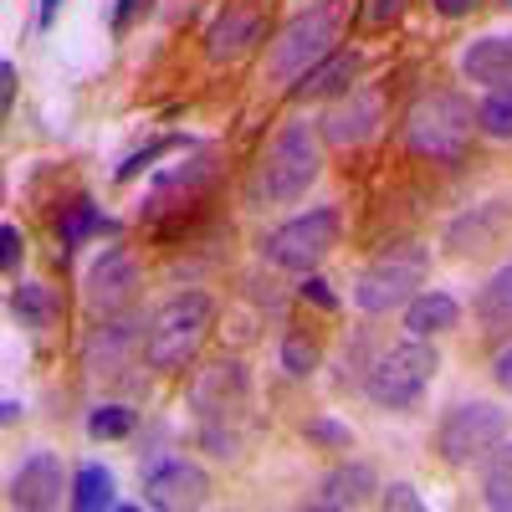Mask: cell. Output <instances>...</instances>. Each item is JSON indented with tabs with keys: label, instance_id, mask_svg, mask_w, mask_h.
Returning a JSON list of instances; mask_svg holds the SVG:
<instances>
[{
	"label": "cell",
	"instance_id": "1",
	"mask_svg": "<svg viewBox=\"0 0 512 512\" xmlns=\"http://www.w3.org/2000/svg\"><path fill=\"white\" fill-rule=\"evenodd\" d=\"M251 400V379L241 369V359H216L210 369L195 374L190 384V410L200 415V441L216 461H236L241 456V436L226 420H236Z\"/></svg>",
	"mask_w": 512,
	"mask_h": 512
},
{
	"label": "cell",
	"instance_id": "2",
	"mask_svg": "<svg viewBox=\"0 0 512 512\" xmlns=\"http://www.w3.org/2000/svg\"><path fill=\"white\" fill-rule=\"evenodd\" d=\"M210 323H216V303L205 292H180L149 318V333H144V364L159 369V374H180L195 364L200 344Z\"/></svg>",
	"mask_w": 512,
	"mask_h": 512
},
{
	"label": "cell",
	"instance_id": "3",
	"mask_svg": "<svg viewBox=\"0 0 512 512\" xmlns=\"http://www.w3.org/2000/svg\"><path fill=\"white\" fill-rule=\"evenodd\" d=\"M216 175H221L216 149H190L180 164H169L164 175L149 185V195H144V205H139V216H144L159 236L185 231L190 216L205 205V195H210V185H216Z\"/></svg>",
	"mask_w": 512,
	"mask_h": 512
},
{
	"label": "cell",
	"instance_id": "4",
	"mask_svg": "<svg viewBox=\"0 0 512 512\" xmlns=\"http://www.w3.org/2000/svg\"><path fill=\"white\" fill-rule=\"evenodd\" d=\"M344 16H349L344 0H318L313 11L292 16V21L267 41V77H272V82H297V77H308V72L333 52L338 31H344Z\"/></svg>",
	"mask_w": 512,
	"mask_h": 512
},
{
	"label": "cell",
	"instance_id": "5",
	"mask_svg": "<svg viewBox=\"0 0 512 512\" xmlns=\"http://www.w3.org/2000/svg\"><path fill=\"white\" fill-rule=\"evenodd\" d=\"M318 139L308 134V123H292L282 128V134L272 139V149L262 154V164H256V175L246 185V195L256 205H292V200H303L308 185L318 180Z\"/></svg>",
	"mask_w": 512,
	"mask_h": 512
},
{
	"label": "cell",
	"instance_id": "6",
	"mask_svg": "<svg viewBox=\"0 0 512 512\" xmlns=\"http://www.w3.org/2000/svg\"><path fill=\"white\" fill-rule=\"evenodd\" d=\"M472 103L456 98V93H425L410 113H405V149L415 159H431V164H461L466 144H472Z\"/></svg>",
	"mask_w": 512,
	"mask_h": 512
},
{
	"label": "cell",
	"instance_id": "7",
	"mask_svg": "<svg viewBox=\"0 0 512 512\" xmlns=\"http://www.w3.org/2000/svg\"><path fill=\"white\" fill-rule=\"evenodd\" d=\"M441 369V354L431 349V338H405L390 354H379L364 374V395L379 405V410H415L425 384L436 379Z\"/></svg>",
	"mask_w": 512,
	"mask_h": 512
},
{
	"label": "cell",
	"instance_id": "8",
	"mask_svg": "<svg viewBox=\"0 0 512 512\" xmlns=\"http://www.w3.org/2000/svg\"><path fill=\"white\" fill-rule=\"evenodd\" d=\"M425 272H431V251L415 246V241H400L390 251H379L374 262L359 272V282H354L359 313H374L379 318V313H390V308H405L410 297L420 292Z\"/></svg>",
	"mask_w": 512,
	"mask_h": 512
},
{
	"label": "cell",
	"instance_id": "9",
	"mask_svg": "<svg viewBox=\"0 0 512 512\" xmlns=\"http://www.w3.org/2000/svg\"><path fill=\"white\" fill-rule=\"evenodd\" d=\"M338 231H344V216H338L333 205H318V210H308V216H292L277 231H267L262 236V256L272 267H282V272H303L308 277L338 246Z\"/></svg>",
	"mask_w": 512,
	"mask_h": 512
},
{
	"label": "cell",
	"instance_id": "10",
	"mask_svg": "<svg viewBox=\"0 0 512 512\" xmlns=\"http://www.w3.org/2000/svg\"><path fill=\"white\" fill-rule=\"evenodd\" d=\"M502 441H507V410L492 400H466V405L446 410L436 425V451L446 466H472V461L492 456Z\"/></svg>",
	"mask_w": 512,
	"mask_h": 512
},
{
	"label": "cell",
	"instance_id": "11",
	"mask_svg": "<svg viewBox=\"0 0 512 512\" xmlns=\"http://www.w3.org/2000/svg\"><path fill=\"white\" fill-rule=\"evenodd\" d=\"M144 502L159 512H185V507H205L210 502V477L205 466H195L180 451H154L144 461Z\"/></svg>",
	"mask_w": 512,
	"mask_h": 512
},
{
	"label": "cell",
	"instance_id": "12",
	"mask_svg": "<svg viewBox=\"0 0 512 512\" xmlns=\"http://www.w3.org/2000/svg\"><path fill=\"white\" fill-rule=\"evenodd\" d=\"M267 6L272 0H226V11L205 31V57L210 62H236L246 47L267 36Z\"/></svg>",
	"mask_w": 512,
	"mask_h": 512
},
{
	"label": "cell",
	"instance_id": "13",
	"mask_svg": "<svg viewBox=\"0 0 512 512\" xmlns=\"http://www.w3.org/2000/svg\"><path fill=\"white\" fill-rule=\"evenodd\" d=\"M139 292V262L128 251H108L103 262L88 272V287H82V303H88L93 318H118Z\"/></svg>",
	"mask_w": 512,
	"mask_h": 512
},
{
	"label": "cell",
	"instance_id": "14",
	"mask_svg": "<svg viewBox=\"0 0 512 512\" xmlns=\"http://www.w3.org/2000/svg\"><path fill=\"white\" fill-rule=\"evenodd\" d=\"M134 349H144L139 344V318H103V328L88 338V349H82V369L93 379H118L134 364Z\"/></svg>",
	"mask_w": 512,
	"mask_h": 512
},
{
	"label": "cell",
	"instance_id": "15",
	"mask_svg": "<svg viewBox=\"0 0 512 512\" xmlns=\"http://www.w3.org/2000/svg\"><path fill=\"white\" fill-rule=\"evenodd\" d=\"M379 492V477H374V466L364 461H349V466H333V472L318 482V492L308 497L313 512H349V507H364L374 502Z\"/></svg>",
	"mask_w": 512,
	"mask_h": 512
},
{
	"label": "cell",
	"instance_id": "16",
	"mask_svg": "<svg viewBox=\"0 0 512 512\" xmlns=\"http://www.w3.org/2000/svg\"><path fill=\"white\" fill-rule=\"evenodd\" d=\"M379 118H384L379 93L359 88V93H349V103H338V108L323 118V139H328V144H338V149H359L364 139H374Z\"/></svg>",
	"mask_w": 512,
	"mask_h": 512
},
{
	"label": "cell",
	"instance_id": "17",
	"mask_svg": "<svg viewBox=\"0 0 512 512\" xmlns=\"http://www.w3.org/2000/svg\"><path fill=\"white\" fill-rule=\"evenodd\" d=\"M11 507H26V512L62 507V461L52 451H36L11 477Z\"/></svg>",
	"mask_w": 512,
	"mask_h": 512
},
{
	"label": "cell",
	"instance_id": "18",
	"mask_svg": "<svg viewBox=\"0 0 512 512\" xmlns=\"http://www.w3.org/2000/svg\"><path fill=\"white\" fill-rule=\"evenodd\" d=\"M461 72L482 88H512V36H482L461 52Z\"/></svg>",
	"mask_w": 512,
	"mask_h": 512
},
{
	"label": "cell",
	"instance_id": "19",
	"mask_svg": "<svg viewBox=\"0 0 512 512\" xmlns=\"http://www.w3.org/2000/svg\"><path fill=\"white\" fill-rule=\"evenodd\" d=\"M359 67H364V62H359L354 47H333L308 77L292 82V93H297V98H333V93H349V82L359 77Z\"/></svg>",
	"mask_w": 512,
	"mask_h": 512
},
{
	"label": "cell",
	"instance_id": "20",
	"mask_svg": "<svg viewBox=\"0 0 512 512\" xmlns=\"http://www.w3.org/2000/svg\"><path fill=\"white\" fill-rule=\"evenodd\" d=\"M456 323H461V303L451 292H415L405 303L410 338H436V333H451Z\"/></svg>",
	"mask_w": 512,
	"mask_h": 512
},
{
	"label": "cell",
	"instance_id": "21",
	"mask_svg": "<svg viewBox=\"0 0 512 512\" xmlns=\"http://www.w3.org/2000/svg\"><path fill=\"white\" fill-rule=\"evenodd\" d=\"M113 236L118 226L103 216V210L88 200V195H77V200H67L62 205V216H57V241H62V256L72 251V246H82V241H88V236Z\"/></svg>",
	"mask_w": 512,
	"mask_h": 512
},
{
	"label": "cell",
	"instance_id": "22",
	"mask_svg": "<svg viewBox=\"0 0 512 512\" xmlns=\"http://www.w3.org/2000/svg\"><path fill=\"white\" fill-rule=\"evenodd\" d=\"M502 226H507V205L497 200V205H487V210H477V216H466V221L451 226V251L482 256V251L497 246V231H502Z\"/></svg>",
	"mask_w": 512,
	"mask_h": 512
},
{
	"label": "cell",
	"instance_id": "23",
	"mask_svg": "<svg viewBox=\"0 0 512 512\" xmlns=\"http://www.w3.org/2000/svg\"><path fill=\"white\" fill-rule=\"evenodd\" d=\"M11 313L26 323V328H52L57 318H62V297H57V287H47V282H21L16 292H11Z\"/></svg>",
	"mask_w": 512,
	"mask_h": 512
},
{
	"label": "cell",
	"instance_id": "24",
	"mask_svg": "<svg viewBox=\"0 0 512 512\" xmlns=\"http://www.w3.org/2000/svg\"><path fill=\"white\" fill-rule=\"evenodd\" d=\"M477 318L487 333H507L512 328V262L492 272V282L477 292Z\"/></svg>",
	"mask_w": 512,
	"mask_h": 512
},
{
	"label": "cell",
	"instance_id": "25",
	"mask_svg": "<svg viewBox=\"0 0 512 512\" xmlns=\"http://www.w3.org/2000/svg\"><path fill=\"white\" fill-rule=\"evenodd\" d=\"M72 507L77 512L113 507V472H108V466H82V472L72 477Z\"/></svg>",
	"mask_w": 512,
	"mask_h": 512
},
{
	"label": "cell",
	"instance_id": "26",
	"mask_svg": "<svg viewBox=\"0 0 512 512\" xmlns=\"http://www.w3.org/2000/svg\"><path fill=\"white\" fill-rule=\"evenodd\" d=\"M482 497H487V507L512 512V441L492 451V461H487V477H482Z\"/></svg>",
	"mask_w": 512,
	"mask_h": 512
},
{
	"label": "cell",
	"instance_id": "27",
	"mask_svg": "<svg viewBox=\"0 0 512 512\" xmlns=\"http://www.w3.org/2000/svg\"><path fill=\"white\" fill-rule=\"evenodd\" d=\"M477 128L487 139H512V88H492L477 108Z\"/></svg>",
	"mask_w": 512,
	"mask_h": 512
},
{
	"label": "cell",
	"instance_id": "28",
	"mask_svg": "<svg viewBox=\"0 0 512 512\" xmlns=\"http://www.w3.org/2000/svg\"><path fill=\"white\" fill-rule=\"evenodd\" d=\"M175 149H190V139L185 134H164V139H154V144H144V149H134L123 164H118V185H128V180H139L144 169L154 164V159H164V154H175Z\"/></svg>",
	"mask_w": 512,
	"mask_h": 512
},
{
	"label": "cell",
	"instance_id": "29",
	"mask_svg": "<svg viewBox=\"0 0 512 512\" xmlns=\"http://www.w3.org/2000/svg\"><path fill=\"white\" fill-rule=\"evenodd\" d=\"M134 425H139V415L128 405H98L88 415V436L93 441H123V436H134Z\"/></svg>",
	"mask_w": 512,
	"mask_h": 512
},
{
	"label": "cell",
	"instance_id": "30",
	"mask_svg": "<svg viewBox=\"0 0 512 512\" xmlns=\"http://www.w3.org/2000/svg\"><path fill=\"white\" fill-rule=\"evenodd\" d=\"M282 369H287L292 379L313 374V369H318V344H313V338H303V333H287V338H282Z\"/></svg>",
	"mask_w": 512,
	"mask_h": 512
},
{
	"label": "cell",
	"instance_id": "31",
	"mask_svg": "<svg viewBox=\"0 0 512 512\" xmlns=\"http://www.w3.org/2000/svg\"><path fill=\"white\" fill-rule=\"evenodd\" d=\"M303 436H308L313 446H328V451H349V446H354V431H349V425H338V420H328V415L308 420Z\"/></svg>",
	"mask_w": 512,
	"mask_h": 512
},
{
	"label": "cell",
	"instance_id": "32",
	"mask_svg": "<svg viewBox=\"0 0 512 512\" xmlns=\"http://www.w3.org/2000/svg\"><path fill=\"white\" fill-rule=\"evenodd\" d=\"M405 6H410V0H364V6H359V26L384 31V26H395L405 16Z\"/></svg>",
	"mask_w": 512,
	"mask_h": 512
},
{
	"label": "cell",
	"instance_id": "33",
	"mask_svg": "<svg viewBox=\"0 0 512 512\" xmlns=\"http://www.w3.org/2000/svg\"><path fill=\"white\" fill-rule=\"evenodd\" d=\"M21 256H26V236H21V226H0V267H6L11 277L21 272Z\"/></svg>",
	"mask_w": 512,
	"mask_h": 512
},
{
	"label": "cell",
	"instance_id": "34",
	"mask_svg": "<svg viewBox=\"0 0 512 512\" xmlns=\"http://www.w3.org/2000/svg\"><path fill=\"white\" fill-rule=\"evenodd\" d=\"M379 502H384V512H420V507H425L410 482H390V487L379 492Z\"/></svg>",
	"mask_w": 512,
	"mask_h": 512
},
{
	"label": "cell",
	"instance_id": "35",
	"mask_svg": "<svg viewBox=\"0 0 512 512\" xmlns=\"http://www.w3.org/2000/svg\"><path fill=\"white\" fill-rule=\"evenodd\" d=\"M149 6H154V0H118V6H113V36H128Z\"/></svg>",
	"mask_w": 512,
	"mask_h": 512
},
{
	"label": "cell",
	"instance_id": "36",
	"mask_svg": "<svg viewBox=\"0 0 512 512\" xmlns=\"http://www.w3.org/2000/svg\"><path fill=\"white\" fill-rule=\"evenodd\" d=\"M297 292H303V303H313V308H323V313H338V297L328 292V282H323V277H313V272H308Z\"/></svg>",
	"mask_w": 512,
	"mask_h": 512
},
{
	"label": "cell",
	"instance_id": "37",
	"mask_svg": "<svg viewBox=\"0 0 512 512\" xmlns=\"http://www.w3.org/2000/svg\"><path fill=\"white\" fill-rule=\"evenodd\" d=\"M16 108V62H0V113Z\"/></svg>",
	"mask_w": 512,
	"mask_h": 512
},
{
	"label": "cell",
	"instance_id": "38",
	"mask_svg": "<svg viewBox=\"0 0 512 512\" xmlns=\"http://www.w3.org/2000/svg\"><path fill=\"white\" fill-rule=\"evenodd\" d=\"M477 6H482V0H436V11H441V16H472Z\"/></svg>",
	"mask_w": 512,
	"mask_h": 512
},
{
	"label": "cell",
	"instance_id": "39",
	"mask_svg": "<svg viewBox=\"0 0 512 512\" xmlns=\"http://www.w3.org/2000/svg\"><path fill=\"white\" fill-rule=\"evenodd\" d=\"M492 374H497V384H502V390H512V349H502V354H497Z\"/></svg>",
	"mask_w": 512,
	"mask_h": 512
},
{
	"label": "cell",
	"instance_id": "40",
	"mask_svg": "<svg viewBox=\"0 0 512 512\" xmlns=\"http://www.w3.org/2000/svg\"><path fill=\"white\" fill-rule=\"evenodd\" d=\"M57 11H62V0H41V11H36V21H41V26H52V21H57Z\"/></svg>",
	"mask_w": 512,
	"mask_h": 512
},
{
	"label": "cell",
	"instance_id": "41",
	"mask_svg": "<svg viewBox=\"0 0 512 512\" xmlns=\"http://www.w3.org/2000/svg\"><path fill=\"white\" fill-rule=\"evenodd\" d=\"M16 415H21V400H6V405H0V420H6V425H16Z\"/></svg>",
	"mask_w": 512,
	"mask_h": 512
},
{
	"label": "cell",
	"instance_id": "42",
	"mask_svg": "<svg viewBox=\"0 0 512 512\" xmlns=\"http://www.w3.org/2000/svg\"><path fill=\"white\" fill-rule=\"evenodd\" d=\"M507 11H512V0H507Z\"/></svg>",
	"mask_w": 512,
	"mask_h": 512
}]
</instances>
